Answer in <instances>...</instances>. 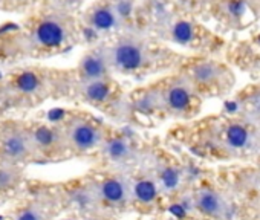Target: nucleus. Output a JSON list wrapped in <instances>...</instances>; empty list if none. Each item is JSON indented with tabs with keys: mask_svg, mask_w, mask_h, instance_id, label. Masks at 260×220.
I'll return each mask as SVG.
<instances>
[{
	"mask_svg": "<svg viewBox=\"0 0 260 220\" xmlns=\"http://www.w3.org/2000/svg\"><path fill=\"white\" fill-rule=\"evenodd\" d=\"M81 26L71 11L49 8L32 19L26 28L25 45L31 55L48 57L69 51L77 45Z\"/></svg>",
	"mask_w": 260,
	"mask_h": 220,
	"instance_id": "obj_2",
	"label": "nucleus"
},
{
	"mask_svg": "<svg viewBox=\"0 0 260 220\" xmlns=\"http://www.w3.org/2000/svg\"><path fill=\"white\" fill-rule=\"evenodd\" d=\"M77 74L80 81H93V80H104L110 78L112 67L107 55L106 42L95 45L93 48L87 49L81 58L78 60Z\"/></svg>",
	"mask_w": 260,
	"mask_h": 220,
	"instance_id": "obj_8",
	"label": "nucleus"
},
{
	"mask_svg": "<svg viewBox=\"0 0 260 220\" xmlns=\"http://www.w3.org/2000/svg\"><path fill=\"white\" fill-rule=\"evenodd\" d=\"M11 86L22 95H37L39 92H42L45 81H43V77L40 75V72L26 69V70L16 74Z\"/></svg>",
	"mask_w": 260,
	"mask_h": 220,
	"instance_id": "obj_12",
	"label": "nucleus"
},
{
	"mask_svg": "<svg viewBox=\"0 0 260 220\" xmlns=\"http://www.w3.org/2000/svg\"><path fill=\"white\" fill-rule=\"evenodd\" d=\"M159 105H166L175 114H182L190 108L193 102L194 84L185 74H179L166 84V87H155Z\"/></svg>",
	"mask_w": 260,
	"mask_h": 220,
	"instance_id": "obj_6",
	"label": "nucleus"
},
{
	"mask_svg": "<svg viewBox=\"0 0 260 220\" xmlns=\"http://www.w3.org/2000/svg\"><path fill=\"white\" fill-rule=\"evenodd\" d=\"M161 180H162L164 188H167V190H173V188H176V187H178V184H179V174H178V171H176V170H173V168H167V170H164V171H162V174H161Z\"/></svg>",
	"mask_w": 260,
	"mask_h": 220,
	"instance_id": "obj_21",
	"label": "nucleus"
},
{
	"mask_svg": "<svg viewBox=\"0 0 260 220\" xmlns=\"http://www.w3.org/2000/svg\"><path fill=\"white\" fill-rule=\"evenodd\" d=\"M14 220H45V214L39 206L31 205V206H26V208L20 209L14 215Z\"/></svg>",
	"mask_w": 260,
	"mask_h": 220,
	"instance_id": "obj_20",
	"label": "nucleus"
},
{
	"mask_svg": "<svg viewBox=\"0 0 260 220\" xmlns=\"http://www.w3.org/2000/svg\"><path fill=\"white\" fill-rule=\"evenodd\" d=\"M190 61L184 74L191 80L194 87H217L231 80V72L219 60L198 57Z\"/></svg>",
	"mask_w": 260,
	"mask_h": 220,
	"instance_id": "obj_7",
	"label": "nucleus"
},
{
	"mask_svg": "<svg viewBox=\"0 0 260 220\" xmlns=\"http://www.w3.org/2000/svg\"><path fill=\"white\" fill-rule=\"evenodd\" d=\"M156 28L159 29L158 39L185 49L202 48L205 42L210 40V34H207L202 25L184 16L169 14L158 23Z\"/></svg>",
	"mask_w": 260,
	"mask_h": 220,
	"instance_id": "obj_3",
	"label": "nucleus"
},
{
	"mask_svg": "<svg viewBox=\"0 0 260 220\" xmlns=\"http://www.w3.org/2000/svg\"><path fill=\"white\" fill-rule=\"evenodd\" d=\"M101 196L106 199V200H110V202H119L122 200L124 194H125V190L122 187V184L116 179H109V180H104L101 184Z\"/></svg>",
	"mask_w": 260,
	"mask_h": 220,
	"instance_id": "obj_18",
	"label": "nucleus"
},
{
	"mask_svg": "<svg viewBox=\"0 0 260 220\" xmlns=\"http://www.w3.org/2000/svg\"><path fill=\"white\" fill-rule=\"evenodd\" d=\"M80 90L86 101L93 102V104H101V102H106L112 96L113 86L110 84V78L80 81Z\"/></svg>",
	"mask_w": 260,
	"mask_h": 220,
	"instance_id": "obj_11",
	"label": "nucleus"
},
{
	"mask_svg": "<svg viewBox=\"0 0 260 220\" xmlns=\"http://www.w3.org/2000/svg\"><path fill=\"white\" fill-rule=\"evenodd\" d=\"M170 212H172L173 215H176V217H184L185 212H187V208H185L184 205L176 203V205H172V206H170Z\"/></svg>",
	"mask_w": 260,
	"mask_h": 220,
	"instance_id": "obj_23",
	"label": "nucleus"
},
{
	"mask_svg": "<svg viewBox=\"0 0 260 220\" xmlns=\"http://www.w3.org/2000/svg\"><path fill=\"white\" fill-rule=\"evenodd\" d=\"M104 152L112 161H122L130 156V145L125 139L113 138L104 142Z\"/></svg>",
	"mask_w": 260,
	"mask_h": 220,
	"instance_id": "obj_16",
	"label": "nucleus"
},
{
	"mask_svg": "<svg viewBox=\"0 0 260 220\" xmlns=\"http://www.w3.org/2000/svg\"><path fill=\"white\" fill-rule=\"evenodd\" d=\"M252 105H254V110L257 114H260V90L257 92V95L252 98Z\"/></svg>",
	"mask_w": 260,
	"mask_h": 220,
	"instance_id": "obj_24",
	"label": "nucleus"
},
{
	"mask_svg": "<svg viewBox=\"0 0 260 220\" xmlns=\"http://www.w3.org/2000/svg\"><path fill=\"white\" fill-rule=\"evenodd\" d=\"M22 180V170L17 164L0 162V193L13 190Z\"/></svg>",
	"mask_w": 260,
	"mask_h": 220,
	"instance_id": "obj_13",
	"label": "nucleus"
},
{
	"mask_svg": "<svg viewBox=\"0 0 260 220\" xmlns=\"http://www.w3.org/2000/svg\"><path fill=\"white\" fill-rule=\"evenodd\" d=\"M248 0H220L214 5V14L222 22L230 26L243 25L246 14H249Z\"/></svg>",
	"mask_w": 260,
	"mask_h": 220,
	"instance_id": "obj_10",
	"label": "nucleus"
},
{
	"mask_svg": "<svg viewBox=\"0 0 260 220\" xmlns=\"http://www.w3.org/2000/svg\"><path fill=\"white\" fill-rule=\"evenodd\" d=\"M112 72L121 75H143L172 61H179V54L164 46L143 29L130 26L106 42Z\"/></svg>",
	"mask_w": 260,
	"mask_h": 220,
	"instance_id": "obj_1",
	"label": "nucleus"
},
{
	"mask_svg": "<svg viewBox=\"0 0 260 220\" xmlns=\"http://www.w3.org/2000/svg\"><path fill=\"white\" fill-rule=\"evenodd\" d=\"M135 196L138 200L147 203L156 197V187L152 180H140L135 187Z\"/></svg>",
	"mask_w": 260,
	"mask_h": 220,
	"instance_id": "obj_19",
	"label": "nucleus"
},
{
	"mask_svg": "<svg viewBox=\"0 0 260 220\" xmlns=\"http://www.w3.org/2000/svg\"><path fill=\"white\" fill-rule=\"evenodd\" d=\"M36 150L39 149H52L57 141H58V133L55 130H52L51 127H37L34 132H31Z\"/></svg>",
	"mask_w": 260,
	"mask_h": 220,
	"instance_id": "obj_15",
	"label": "nucleus"
},
{
	"mask_svg": "<svg viewBox=\"0 0 260 220\" xmlns=\"http://www.w3.org/2000/svg\"><path fill=\"white\" fill-rule=\"evenodd\" d=\"M225 138H226V144L231 149H237V150L248 147L251 141L249 132L240 124H231L225 132Z\"/></svg>",
	"mask_w": 260,
	"mask_h": 220,
	"instance_id": "obj_14",
	"label": "nucleus"
},
{
	"mask_svg": "<svg viewBox=\"0 0 260 220\" xmlns=\"http://www.w3.org/2000/svg\"><path fill=\"white\" fill-rule=\"evenodd\" d=\"M36 152L31 132L23 127H8L0 133V158L5 162H25Z\"/></svg>",
	"mask_w": 260,
	"mask_h": 220,
	"instance_id": "obj_5",
	"label": "nucleus"
},
{
	"mask_svg": "<svg viewBox=\"0 0 260 220\" xmlns=\"http://www.w3.org/2000/svg\"><path fill=\"white\" fill-rule=\"evenodd\" d=\"M64 138L68 144L78 150V152H87L101 144V132L84 120H72L64 132Z\"/></svg>",
	"mask_w": 260,
	"mask_h": 220,
	"instance_id": "obj_9",
	"label": "nucleus"
},
{
	"mask_svg": "<svg viewBox=\"0 0 260 220\" xmlns=\"http://www.w3.org/2000/svg\"><path fill=\"white\" fill-rule=\"evenodd\" d=\"M81 4H83V0H49V7L71 11V13H74V10L78 8Z\"/></svg>",
	"mask_w": 260,
	"mask_h": 220,
	"instance_id": "obj_22",
	"label": "nucleus"
},
{
	"mask_svg": "<svg viewBox=\"0 0 260 220\" xmlns=\"http://www.w3.org/2000/svg\"><path fill=\"white\" fill-rule=\"evenodd\" d=\"M81 26L96 35L112 37L130 28L119 16L113 0H95L81 17Z\"/></svg>",
	"mask_w": 260,
	"mask_h": 220,
	"instance_id": "obj_4",
	"label": "nucleus"
},
{
	"mask_svg": "<svg viewBox=\"0 0 260 220\" xmlns=\"http://www.w3.org/2000/svg\"><path fill=\"white\" fill-rule=\"evenodd\" d=\"M198 206L207 214H217L222 209V200L217 194L211 191H201L196 197Z\"/></svg>",
	"mask_w": 260,
	"mask_h": 220,
	"instance_id": "obj_17",
	"label": "nucleus"
}]
</instances>
